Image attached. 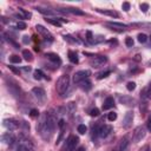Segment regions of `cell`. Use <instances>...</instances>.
Listing matches in <instances>:
<instances>
[{
  "label": "cell",
  "instance_id": "19",
  "mask_svg": "<svg viewBox=\"0 0 151 151\" xmlns=\"http://www.w3.org/2000/svg\"><path fill=\"white\" fill-rule=\"evenodd\" d=\"M79 87L81 90H84V91H88V90H91L92 84H91V81L88 79H86V80H83V81L79 83Z\"/></svg>",
  "mask_w": 151,
  "mask_h": 151
},
{
  "label": "cell",
  "instance_id": "25",
  "mask_svg": "<svg viewBox=\"0 0 151 151\" xmlns=\"http://www.w3.org/2000/svg\"><path fill=\"white\" fill-rule=\"evenodd\" d=\"M144 97H146V98H149V99H151V83L149 84V86L146 87V88H144L143 90V93H142Z\"/></svg>",
  "mask_w": 151,
  "mask_h": 151
},
{
  "label": "cell",
  "instance_id": "16",
  "mask_svg": "<svg viewBox=\"0 0 151 151\" xmlns=\"http://www.w3.org/2000/svg\"><path fill=\"white\" fill-rule=\"evenodd\" d=\"M59 12H63V13L68 12V13H72V14H76V15H84V14H85L83 11H80V9H78V8H66V9H65V8H60Z\"/></svg>",
  "mask_w": 151,
  "mask_h": 151
},
{
  "label": "cell",
  "instance_id": "47",
  "mask_svg": "<svg viewBox=\"0 0 151 151\" xmlns=\"http://www.w3.org/2000/svg\"><path fill=\"white\" fill-rule=\"evenodd\" d=\"M147 66H150V67H151V59L147 61Z\"/></svg>",
  "mask_w": 151,
  "mask_h": 151
},
{
  "label": "cell",
  "instance_id": "37",
  "mask_svg": "<svg viewBox=\"0 0 151 151\" xmlns=\"http://www.w3.org/2000/svg\"><path fill=\"white\" fill-rule=\"evenodd\" d=\"M17 151H31V150L28 149V146H27V145H25V144H20V145L18 146Z\"/></svg>",
  "mask_w": 151,
  "mask_h": 151
},
{
  "label": "cell",
  "instance_id": "34",
  "mask_svg": "<svg viewBox=\"0 0 151 151\" xmlns=\"http://www.w3.org/2000/svg\"><path fill=\"white\" fill-rule=\"evenodd\" d=\"M26 22H24V21H18L17 22V28L18 29H26Z\"/></svg>",
  "mask_w": 151,
  "mask_h": 151
},
{
  "label": "cell",
  "instance_id": "40",
  "mask_svg": "<svg viewBox=\"0 0 151 151\" xmlns=\"http://www.w3.org/2000/svg\"><path fill=\"white\" fill-rule=\"evenodd\" d=\"M67 107H68V110H70V112H73V111L76 110V104H74L73 101H71V103H68V105H67Z\"/></svg>",
  "mask_w": 151,
  "mask_h": 151
},
{
  "label": "cell",
  "instance_id": "21",
  "mask_svg": "<svg viewBox=\"0 0 151 151\" xmlns=\"http://www.w3.org/2000/svg\"><path fill=\"white\" fill-rule=\"evenodd\" d=\"M68 59L71 63L73 64H78V57H77V53L73 52V51H68Z\"/></svg>",
  "mask_w": 151,
  "mask_h": 151
},
{
  "label": "cell",
  "instance_id": "10",
  "mask_svg": "<svg viewBox=\"0 0 151 151\" xmlns=\"http://www.w3.org/2000/svg\"><path fill=\"white\" fill-rule=\"evenodd\" d=\"M132 120H133V112L132 111H127L124 116V119H123V127L124 129H129L132 124Z\"/></svg>",
  "mask_w": 151,
  "mask_h": 151
},
{
  "label": "cell",
  "instance_id": "11",
  "mask_svg": "<svg viewBox=\"0 0 151 151\" xmlns=\"http://www.w3.org/2000/svg\"><path fill=\"white\" fill-rule=\"evenodd\" d=\"M32 93L34 94V97H35L38 100H40V101L45 100L46 93H45L44 88H41V87H33V88H32Z\"/></svg>",
  "mask_w": 151,
  "mask_h": 151
},
{
  "label": "cell",
  "instance_id": "41",
  "mask_svg": "<svg viewBox=\"0 0 151 151\" xmlns=\"http://www.w3.org/2000/svg\"><path fill=\"white\" fill-rule=\"evenodd\" d=\"M86 39H87L88 41L92 42V40H93V35H92V32H91V31H87V32H86Z\"/></svg>",
  "mask_w": 151,
  "mask_h": 151
},
{
  "label": "cell",
  "instance_id": "17",
  "mask_svg": "<svg viewBox=\"0 0 151 151\" xmlns=\"http://www.w3.org/2000/svg\"><path fill=\"white\" fill-rule=\"evenodd\" d=\"M45 57L48 59V60H51V61H53L54 64H60L61 63V60H60V58H59V55L58 54H55V53H46L45 54Z\"/></svg>",
  "mask_w": 151,
  "mask_h": 151
},
{
  "label": "cell",
  "instance_id": "20",
  "mask_svg": "<svg viewBox=\"0 0 151 151\" xmlns=\"http://www.w3.org/2000/svg\"><path fill=\"white\" fill-rule=\"evenodd\" d=\"M33 76H34V79H37V80H40V79H42V78L48 79V78L44 74V72H42L41 70H35V71H34V73H33Z\"/></svg>",
  "mask_w": 151,
  "mask_h": 151
},
{
  "label": "cell",
  "instance_id": "13",
  "mask_svg": "<svg viewBox=\"0 0 151 151\" xmlns=\"http://www.w3.org/2000/svg\"><path fill=\"white\" fill-rule=\"evenodd\" d=\"M2 142L11 146V145H13L14 142H15V136H14L12 132H6V133H4V136H2Z\"/></svg>",
  "mask_w": 151,
  "mask_h": 151
},
{
  "label": "cell",
  "instance_id": "24",
  "mask_svg": "<svg viewBox=\"0 0 151 151\" xmlns=\"http://www.w3.org/2000/svg\"><path fill=\"white\" fill-rule=\"evenodd\" d=\"M47 22H50V24H52L53 26H57V27H61V22L58 20V19H52V18H46L45 19Z\"/></svg>",
  "mask_w": 151,
  "mask_h": 151
},
{
  "label": "cell",
  "instance_id": "14",
  "mask_svg": "<svg viewBox=\"0 0 151 151\" xmlns=\"http://www.w3.org/2000/svg\"><path fill=\"white\" fill-rule=\"evenodd\" d=\"M96 11H97L98 13H100V14L109 15V17H112V18H118V17H119V14H118L116 11H113V9H100V8H97Z\"/></svg>",
  "mask_w": 151,
  "mask_h": 151
},
{
  "label": "cell",
  "instance_id": "18",
  "mask_svg": "<svg viewBox=\"0 0 151 151\" xmlns=\"http://www.w3.org/2000/svg\"><path fill=\"white\" fill-rule=\"evenodd\" d=\"M113 105H114L113 98H112V97H107V98L105 99L104 104H103V110H109V109L113 107Z\"/></svg>",
  "mask_w": 151,
  "mask_h": 151
},
{
  "label": "cell",
  "instance_id": "27",
  "mask_svg": "<svg viewBox=\"0 0 151 151\" xmlns=\"http://www.w3.org/2000/svg\"><path fill=\"white\" fill-rule=\"evenodd\" d=\"M77 131H78L80 134H85L86 131H87V127H86V125H84V124H79L78 127H77Z\"/></svg>",
  "mask_w": 151,
  "mask_h": 151
},
{
  "label": "cell",
  "instance_id": "31",
  "mask_svg": "<svg viewBox=\"0 0 151 151\" xmlns=\"http://www.w3.org/2000/svg\"><path fill=\"white\" fill-rule=\"evenodd\" d=\"M146 40H147V37H146L144 33H139V34H138V41H139V42L144 44V42H146Z\"/></svg>",
  "mask_w": 151,
  "mask_h": 151
},
{
  "label": "cell",
  "instance_id": "35",
  "mask_svg": "<svg viewBox=\"0 0 151 151\" xmlns=\"http://www.w3.org/2000/svg\"><path fill=\"white\" fill-rule=\"evenodd\" d=\"M99 113H100V111H99L97 107H94V109H92V110L90 111V116H91V117H97V116H99Z\"/></svg>",
  "mask_w": 151,
  "mask_h": 151
},
{
  "label": "cell",
  "instance_id": "30",
  "mask_svg": "<svg viewBox=\"0 0 151 151\" xmlns=\"http://www.w3.org/2000/svg\"><path fill=\"white\" fill-rule=\"evenodd\" d=\"M37 11L40 12L41 14H45V15H47V14H48V15H52V14H53V12H51V11H48V9H45V8H41V7H38Z\"/></svg>",
  "mask_w": 151,
  "mask_h": 151
},
{
  "label": "cell",
  "instance_id": "33",
  "mask_svg": "<svg viewBox=\"0 0 151 151\" xmlns=\"http://www.w3.org/2000/svg\"><path fill=\"white\" fill-rule=\"evenodd\" d=\"M107 119H109L110 122H114V120L117 119V113H116V112H110V113L107 114Z\"/></svg>",
  "mask_w": 151,
  "mask_h": 151
},
{
  "label": "cell",
  "instance_id": "22",
  "mask_svg": "<svg viewBox=\"0 0 151 151\" xmlns=\"http://www.w3.org/2000/svg\"><path fill=\"white\" fill-rule=\"evenodd\" d=\"M22 57H24V59L27 60V61H32V60H33V54H32L28 50H24V51H22Z\"/></svg>",
  "mask_w": 151,
  "mask_h": 151
},
{
  "label": "cell",
  "instance_id": "15",
  "mask_svg": "<svg viewBox=\"0 0 151 151\" xmlns=\"http://www.w3.org/2000/svg\"><path fill=\"white\" fill-rule=\"evenodd\" d=\"M129 144H130L129 138H127V137H124V138L120 140V143H119L118 147L116 149V151H126L127 147H129Z\"/></svg>",
  "mask_w": 151,
  "mask_h": 151
},
{
  "label": "cell",
  "instance_id": "1",
  "mask_svg": "<svg viewBox=\"0 0 151 151\" xmlns=\"http://www.w3.org/2000/svg\"><path fill=\"white\" fill-rule=\"evenodd\" d=\"M57 126H58V123H57L54 114L51 112H45L40 117L39 122L37 123V131L42 137V139L50 140L51 137L53 136Z\"/></svg>",
  "mask_w": 151,
  "mask_h": 151
},
{
  "label": "cell",
  "instance_id": "43",
  "mask_svg": "<svg viewBox=\"0 0 151 151\" xmlns=\"http://www.w3.org/2000/svg\"><path fill=\"white\" fill-rule=\"evenodd\" d=\"M146 126H147V130L151 132V113H150V116H149V118H147V122H146Z\"/></svg>",
  "mask_w": 151,
  "mask_h": 151
},
{
  "label": "cell",
  "instance_id": "48",
  "mask_svg": "<svg viewBox=\"0 0 151 151\" xmlns=\"http://www.w3.org/2000/svg\"><path fill=\"white\" fill-rule=\"evenodd\" d=\"M150 38H151V37H150Z\"/></svg>",
  "mask_w": 151,
  "mask_h": 151
},
{
  "label": "cell",
  "instance_id": "45",
  "mask_svg": "<svg viewBox=\"0 0 151 151\" xmlns=\"http://www.w3.org/2000/svg\"><path fill=\"white\" fill-rule=\"evenodd\" d=\"M140 151H149V146H147V145H145V146H144V147H143Z\"/></svg>",
  "mask_w": 151,
  "mask_h": 151
},
{
  "label": "cell",
  "instance_id": "9",
  "mask_svg": "<svg viewBox=\"0 0 151 151\" xmlns=\"http://www.w3.org/2000/svg\"><path fill=\"white\" fill-rule=\"evenodd\" d=\"M35 28H37L38 33H39L40 35H42L45 39H48L50 41H52V40H53V37L51 35V33L48 32V29H47V28H45V27H44V26H41V25H37V26H35Z\"/></svg>",
  "mask_w": 151,
  "mask_h": 151
},
{
  "label": "cell",
  "instance_id": "32",
  "mask_svg": "<svg viewBox=\"0 0 151 151\" xmlns=\"http://www.w3.org/2000/svg\"><path fill=\"white\" fill-rule=\"evenodd\" d=\"M126 88H127L129 91H133V90L136 88V83H134V81H129V83L126 84Z\"/></svg>",
  "mask_w": 151,
  "mask_h": 151
},
{
  "label": "cell",
  "instance_id": "38",
  "mask_svg": "<svg viewBox=\"0 0 151 151\" xmlns=\"http://www.w3.org/2000/svg\"><path fill=\"white\" fill-rule=\"evenodd\" d=\"M140 9H142V12H144V13H146L147 12V9H149V5L147 4H140Z\"/></svg>",
  "mask_w": 151,
  "mask_h": 151
},
{
  "label": "cell",
  "instance_id": "44",
  "mask_svg": "<svg viewBox=\"0 0 151 151\" xmlns=\"http://www.w3.org/2000/svg\"><path fill=\"white\" fill-rule=\"evenodd\" d=\"M8 68H9V70H11L13 73H15V74H19V70H18V68H15L14 66H8Z\"/></svg>",
  "mask_w": 151,
  "mask_h": 151
},
{
  "label": "cell",
  "instance_id": "42",
  "mask_svg": "<svg viewBox=\"0 0 151 151\" xmlns=\"http://www.w3.org/2000/svg\"><path fill=\"white\" fill-rule=\"evenodd\" d=\"M122 8H123L125 12H127V11L130 9V4H129V2H123V5H122Z\"/></svg>",
  "mask_w": 151,
  "mask_h": 151
},
{
  "label": "cell",
  "instance_id": "3",
  "mask_svg": "<svg viewBox=\"0 0 151 151\" xmlns=\"http://www.w3.org/2000/svg\"><path fill=\"white\" fill-rule=\"evenodd\" d=\"M112 131V126L110 125H96L93 126V137H100V138H105L107 137Z\"/></svg>",
  "mask_w": 151,
  "mask_h": 151
},
{
  "label": "cell",
  "instance_id": "2",
  "mask_svg": "<svg viewBox=\"0 0 151 151\" xmlns=\"http://www.w3.org/2000/svg\"><path fill=\"white\" fill-rule=\"evenodd\" d=\"M68 85H70V76L67 74H63L59 77V79L57 80V84H55V88H57V92L63 96L67 88H68Z\"/></svg>",
  "mask_w": 151,
  "mask_h": 151
},
{
  "label": "cell",
  "instance_id": "7",
  "mask_svg": "<svg viewBox=\"0 0 151 151\" xmlns=\"http://www.w3.org/2000/svg\"><path fill=\"white\" fill-rule=\"evenodd\" d=\"M79 143V138L76 136H70L66 140V145H65V150L66 151H73L76 149V146Z\"/></svg>",
  "mask_w": 151,
  "mask_h": 151
},
{
  "label": "cell",
  "instance_id": "12",
  "mask_svg": "<svg viewBox=\"0 0 151 151\" xmlns=\"http://www.w3.org/2000/svg\"><path fill=\"white\" fill-rule=\"evenodd\" d=\"M4 126L6 129H8L9 131H12V130L18 129L19 123L17 120H14V119H4Z\"/></svg>",
  "mask_w": 151,
  "mask_h": 151
},
{
  "label": "cell",
  "instance_id": "39",
  "mask_svg": "<svg viewBox=\"0 0 151 151\" xmlns=\"http://www.w3.org/2000/svg\"><path fill=\"white\" fill-rule=\"evenodd\" d=\"M29 114H31V117H38L39 116V111L37 109H32L29 111Z\"/></svg>",
  "mask_w": 151,
  "mask_h": 151
},
{
  "label": "cell",
  "instance_id": "5",
  "mask_svg": "<svg viewBox=\"0 0 151 151\" xmlns=\"http://www.w3.org/2000/svg\"><path fill=\"white\" fill-rule=\"evenodd\" d=\"M90 76H91V72H90L88 70H81V71H78V72H76L74 76H73V81L77 83V84H79L80 81L88 79Z\"/></svg>",
  "mask_w": 151,
  "mask_h": 151
},
{
  "label": "cell",
  "instance_id": "28",
  "mask_svg": "<svg viewBox=\"0 0 151 151\" xmlns=\"http://www.w3.org/2000/svg\"><path fill=\"white\" fill-rule=\"evenodd\" d=\"M19 12L21 13V18H27V19H29V18L32 17V14H31L29 12L25 11L24 8H19Z\"/></svg>",
  "mask_w": 151,
  "mask_h": 151
},
{
  "label": "cell",
  "instance_id": "23",
  "mask_svg": "<svg viewBox=\"0 0 151 151\" xmlns=\"http://www.w3.org/2000/svg\"><path fill=\"white\" fill-rule=\"evenodd\" d=\"M119 99H120V101H122L123 104H125V105H133V103H134V100L131 99L130 97H120Z\"/></svg>",
  "mask_w": 151,
  "mask_h": 151
},
{
  "label": "cell",
  "instance_id": "8",
  "mask_svg": "<svg viewBox=\"0 0 151 151\" xmlns=\"http://www.w3.org/2000/svg\"><path fill=\"white\" fill-rule=\"evenodd\" d=\"M105 25L107 27H110L111 29H114L117 32H124L127 28V25L122 24V22H116V21H107V22H105Z\"/></svg>",
  "mask_w": 151,
  "mask_h": 151
},
{
  "label": "cell",
  "instance_id": "26",
  "mask_svg": "<svg viewBox=\"0 0 151 151\" xmlns=\"http://www.w3.org/2000/svg\"><path fill=\"white\" fill-rule=\"evenodd\" d=\"M9 61L13 63V64H19L21 61V58L19 55H17V54H13V55L9 57Z\"/></svg>",
  "mask_w": 151,
  "mask_h": 151
},
{
  "label": "cell",
  "instance_id": "46",
  "mask_svg": "<svg viewBox=\"0 0 151 151\" xmlns=\"http://www.w3.org/2000/svg\"><path fill=\"white\" fill-rule=\"evenodd\" d=\"M77 151H85V149H84V147H79Z\"/></svg>",
  "mask_w": 151,
  "mask_h": 151
},
{
  "label": "cell",
  "instance_id": "6",
  "mask_svg": "<svg viewBox=\"0 0 151 151\" xmlns=\"http://www.w3.org/2000/svg\"><path fill=\"white\" fill-rule=\"evenodd\" d=\"M107 63V57L105 55H94L92 57V59L90 60V64L91 66L93 67H99V66H103L104 64Z\"/></svg>",
  "mask_w": 151,
  "mask_h": 151
},
{
  "label": "cell",
  "instance_id": "36",
  "mask_svg": "<svg viewBox=\"0 0 151 151\" xmlns=\"http://www.w3.org/2000/svg\"><path fill=\"white\" fill-rule=\"evenodd\" d=\"M125 45H126L127 47H132V46H133V39L130 38V37H127V38L125 39Z\"/></svg>",
  "mask_w": 151,
  "mask_h": 151
},
{
  "label": "cell",
  "instance_id": "4",
  "mask_svg": "<svg viewBox=\"0 0 151 151\" xmlns=\"http://www.w3.org/2000/svg\"><path fill=\"white\" fill-rule=\"evenodd\" d=\"M145 134H146V129H145V126H143V125L137 126V127L134 129V131H133V142H134V143L140 142V140L145 137Z\"/></svg>",
  "mask_w": 151,
  "mask_h": 151
},
{
  "label": "cell",
  "instance_id": "29",
  "mask_svg": "<svg viewBox=\"0 0 151 151\" xmlns=\"http://www.w3.org/2000/svg\"><path fill=\"white\" fill-rule=\"evenodd\" d=\"M111 73V71H103V72H99L97 74V79H103V78H106L109 74Z\"/></svg>",
  "mask_w": 151,
  "mask_h": 151
}]
</instances>
